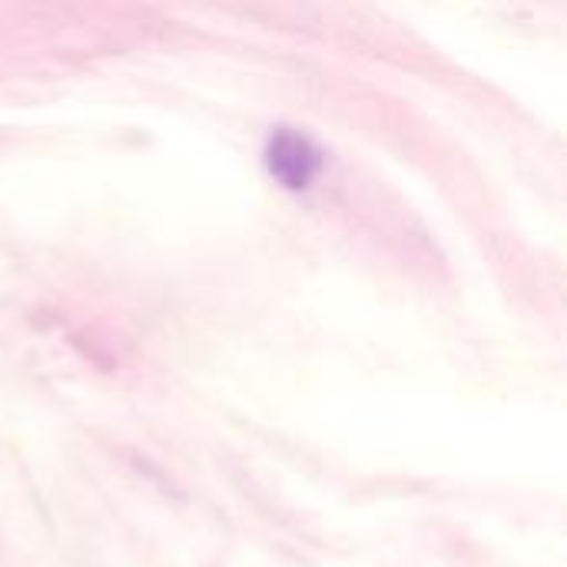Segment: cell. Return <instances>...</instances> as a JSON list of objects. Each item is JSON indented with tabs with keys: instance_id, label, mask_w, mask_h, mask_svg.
Masks as SVG:
<instances>
[{
	"instance_id": "6da1fadb",
	"label": "cell",
	"mask_w": 567,
	"mask_h": 567,
	"mask_svg": "<svg viewBox=\"0 0 567 567\" xmlns=\"http://www.w3.org/2000/svg\"><path fill=\"white\" fill-rule=\"evenodd\" d=\"M262 163H266V173L272 176V183H279L286 193H306L322 176L326 153L309 133L292 130V126H276L266 136Z\"/></svg>"
}]
</instances>
